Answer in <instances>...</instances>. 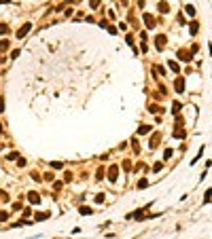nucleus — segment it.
<instances>
[{
  "label": "nucleus",
  "mask_w": 212,
  "mask_h": 239,
  "mask_svg": "<svg viewBox=\"0 0 212 239\" xmlns=\"http://www.w3.org/2000/svg\"><path fill=\"white\" fill-rule=\"evenodd\" d=\"M28 201H30L32 205H40V195L36 193V191H30L28 193Z\"/></svg>",
  "instance_id": "obj_3"
},
{
  "label": "nucleus",
  "mask_w": 212,
  "mask_h": 239,
  "mask_svg": "<svg viewBox=\"0 0 212 239\" xmlns=\"http://www.w3.org/2000/svg\"><path fill=\"white\" fill-rule=\"evenodd\" d=\"M30 178H32V180H36V182H40V180H42V176H40L38 171H32V173H30Z\"/></svg>",
  "instance_id": "obj_23"
},
{
  "label": "nucleus",
  "mask_w": 212,
  "mask_h": 239,
  "mask_svg": "<svg viewBox=\"0 0 212 239\" xmlns=\"http://www.w3.org/2000/svg\"><path fill=\"white\" fill-rule=\"evenodd\" d=\"M149 131H151V125H142V127L138 129V133H136V135H146Z\"/></svg>",
  "instance_id": "obj_14"
},
{
  "label": "nucleus",
  "mask_w": 212,
  "mask_h": 239,
  "mask_svg": "<svg viewBox=\"0 0 212 239\" xmlns=\"http://www.w3.org/2000/svg\"><path fill=\"white\" fill-rule=\"evenodd\" d=\"M49 216H51L49 212H40V214H34V224H36V222H40V220H45V218H49Z\"/></svg>",
  "instance_id": "obj_11"
},
{
  "label": "nucleus",
  "mask_w": 212,
  "mask_h": 239,
  "mask_svg": "<svg viewBox=\"0 0 212 239\" xmlns=\"http://www.w3.org/2000/svg\"><path fill=\"white\" fill-rule=\"evenodd\" d=\"M155 47H157V51H161V49L166 47V34H159V36H155Z\"/></svg>",
  "instance_id": "obj_5"
},
{
  "label": "nucleus",
  "mask_w": 212,
  "mask_h": 239,
  "mask_svg": "<svg viewBox=\"0 0 212 239\" xmlns=\"http://www.w3.org/2000/svg\"><path fill=\"white\" fill-rule=\"evenodd\" d=\"M106 171H108V173H106V180L110 182V184H115L117 178H119V171H121V169H119V165H110Z\"/></svg>",
  "instance_id": "obj_1"
},
{
  "label": "nucleus",
  "mask_w": 212,
  "mask_h": 239,
  "mask_svg": "<svg viewBox=\"0 0 212 239\" xmlns=\"http://www.w3.org/2000/svg\"><path fill=\"white\" fill-rule=\"evenodd\" d=\"M79 214H83V216H91V214H94V208H89V205H79Z\"/></svg>",
  "instance_id": "obj_7"
},
{
  "label": "nucleus",
  "mask_w": 212,
  "mask_h": 239,
  "mask_svg": "<svg viewBox=\"0 0 212 239\" xmlns=\"http://www.w3.org/2000/svg\"><path fill=\"white\" fill-rule=\"evenodd\" d=\"M19 53H21L19 49H13V51H11V59H17V57H19Z\"/></svg>",
  "instance_id": "obj_29"
},
{
  "label": "nucleus",
  "mask_w": 212,
  "mask_h": 239,
  "mask_svg": "<svg viewBox=\"0 0 212 239\" xmlns=\"http://www.w3.org/2000/svg\"><path fill=\"white\" fill-rule=\"evenodd\" d=\"M9 47H11V42H9L7 38H4V40H0V51H7Z\"/></svg>",
  "instance_id": "obj_18"
},
{
  "label": "nucleus",
  "mask_w": 212,
  "mask_h": 239,
  "mask_svg": "<svg viewBox=\"0 0 212 239\" xmlns=\"http://www.w3.org/2000/svg\"><path fill=\"white\" fill-rule=\"evenodd\" d=\"M202 155H204V146H199V153H197V155H195V159L191 161V163H193V165H195V163H197L199 159H202Z\"/></svg>",
  "instance_id": "obj_19"
},
{
  "label": "nucleus",
  "mask_w": 212,
  "mask_h": 239,
  "mask_svg": "<svg viewBox=\"0 0 212 239\" xmlns=\"http://www.w3.org/2000/svg\"><path fill=\"white\" fill-rule=\"evenodd\" d=\"M2 112H4V95L0 93V114H2Z\"/></svg>",
  "instance_id": "obj_33"
},
{
  "label": "nucleus",
  "mask_w": 212,
  "mask_h": 239,
  "mask_svg": "<svg viewBox=\"0 0 212 239\" xmlns=\"http://www.w3.org/2000/svg\"><path fill=\"white\" fill-rule=\"evenodd\" d=\"M0 34H2V36L9 34V25H7V23H0Z\"/></svg>",
  "instance_id": "obj_25"
},
{
  "label": "nucleus",
  "mask_w": 212,
  "mask_h": 239,
  "mask_svg": "<svg viewBox=\"0 0 212 239\" xmlns=\"http://www.w3.org/2000/svg\"><path fill=\"white\" fill-rule=\"evenodd\" d=\"M161 167H164V163H155V165H153V169H155V171H159Z\"/></svg>",
  "instance_id": "obj_41"
},
{
  "label": "nucleus",
  "mask_w": 212,
  "mask_h": 239,
  "mask_svg": "<svg viewBox=\"0 0 212 239\" xmlns=\"http://www.w3.org/2000/svg\"><path fill=\"white\" fill-rule=\"evenodd\" d=\"M142 19H144V25H146L149 30H151V28H155V23H157V21H155V17H153L151 13H144V17H142Z\"/></svg>",
  "instance_id": "obj_4"
},
{
  "label": "nucleus",
  "mask_w": 212,
  "mask_h": 239,
  "mask_svg": "<svg viewBox=\"0 0 212 239\" xmlns=\"http://www.w3.org/2000/svg\"><path fill=\"white\" fill-rule=\"evenodd\" d=\"M104 178H106V169H104V167H100V169H98V173H96V182L104 180Z\"/></svg>",
  "instance_id": "obj_12"
},
{
  "label": "nucleus",
  "mask_w": 212,
  "mask_h": 239,
  "mask_svg": "<svg viewBox=\"0 0 212 239\" xmlns=\"http://www.w3.org/2000/svg\"><path fill=\"white\" fill-rule=\"evenodd\" d=\"M174 89H176L178 93H182V91H184V78L178 76V78H176V83H174Z\"/></svg>",
  "instance_id": "obj_8"
},
{
  "label": "nucleus",
  "mask_w": 212,
  "mask_h": 239,
  "mask_svg": "<svg viewBox=\"0 0 212 239\" xmlns=\"http://www.w3.org/2000/svg\"><path fill=\"white\" fill-rule=\"evenodd\" d=\"M42 178H45L47 182H53V178H55V173H53V171H45V176H42Z\"/></svg>",
  "instance_id": "obj_20"
},
{
  "label": "nucleus",
  "mask_w": 212,
  "mask_h": 239,
  "mask_svg": "<svg viewBox=\"0 0 212 239\" xmlns=\"http://www.w3.org/2000/svg\"><path fill=\"white\" fill-rule=\"evenodd\" d=\"M64 180H66V182H70V180H72V173H70V171H66V173H64Z\"/></svg>",
  "instance_id": "obj_40"
},
{
  "label": "nucleus",
  "mask_w": 212,
  "mask_h": 239,
  "mask_svg": "<svg viewBox=\"0 0 212 239\" xmlns=\"http://www.w3.org/2000/svg\"><path fill=\"white\" fill-rule=\"evenodd\" d=\"M146 186H149V180H146V178H140V180L136 182V188H138V191H144Z\"/></svg>",
  "instance_id": "obj_10"
},
{
  "label": "nucleus",
  "mask_w": 212,
  "mask_h": 239,
  "mask_svg": "<svg viewBox=\"0 0 212 239\" xmlns=\"http://www.w3.org/2000/svg\"><path fill=\"white\" fill-rule=\"evenodd\" d=\"M104 199H106V197H104V193H98L94 201H96V205H102V203H104Z\"/></svg>",
  "instance_id": "obj_16"
},
{
  "label": "nucleus",
  "mask_w": 212,
  "mask_h": 239,
  "mask_svg": "<svg viewBox=\"0 0 212 239\" xmlns=\"http://www.w3.org/2000/svg\"><path fill=\"white\" fill-rule=\"evenodd\" d=\"M21 210V201H15L13 203V212H19Z\"/></svg>",
  "instance_id": "obj_36"
},
{
  "label": "nucleus",
  "mask_w": 212,
  "mask_h": 239,
  "mask_svg": "<svg viewBox=\"0 0 212 239\" xmlns=\"http://www.w3.org/2000/svg\"><path fill=\"white\" fill-rule=\"evenodd\" d=\"M7 159H9V161H17V159H19V153H17V150H11V153L7 155Z\"/></svg>",
  "instance_id": "obj_15"
},
{
  "label": "nucleus",
  "mask_w": 212,
  "mask_h": 239,
  "mask_svg": "<svg viewBox=\"0 0 212 239\" xmlns=\"http://www.w3.org/2000/svg\"><path fill=\"white\" fill-rule=\"evenodd\" d=\"M132 148H134V153H136V155H140V146H138V135H134V138H132Z\"/></svg>",
  "instance_id": "obj_13"
},
{
  "label": "nucleus",
  "mask_w": 212,
  "mask_h": 239,
  "mask_svg": "<svg viewBox=\"0 0 212 239\" xmlns=\"http://www.w3.org/2000/svg\"><path fill=\"white\" fill-rule=\"evenodd\" d=\"M180 110V102H174V108H172V112H178Z\"/></svg>",
  "instance_id": "obj_39"
},
{
  "label": "nucleus",
  "mask_w": 212,
  "mask_h": 239,
  "mask_svg": "<svg viewBox=\"0 0 212 239\" xmlns=\"http://www.w3.org/2000/svg\"><path fill=\"white\" fill-rule=\"evenodd\" d=\"M28 216H32V208H24V220H28Z\"/></svg>",
  "instance_id": "obj_27"
},
{
  "label": "nucleus",
  "mask_w": 212,
  "mask_h": 239,
  "mask_svg": "<svg viewBox=\"0 0 212 239\" xmlns=\"http://www.w3.org/2000/svg\"><path fill=\"white\" fill-rule=\"evenodd\" d=\"M51 169H64V163L62 161H51Z\"/></svg>",
  "instance_id": "obj_17"
},
{
  "label": "nucleus",
  "mask_w": 212,
  "mask_h": 239,
  "mask_svg": "<svg viewBox=\"0 0 212 239\" xmlns=\"http://www.w3.org/2000/svg\"><path fill=\"white\" fill-rule=\"evenodd\" d=\"M184 11H187V13H189V15H195V9L191 7V4H187V7H184Z\"/></svg>",
  "instance_id": "obj_35"
},
{
  "label": "nucleus",
  "mask_w": 212,
  "mask_h": 239,
  "mask_svg": "<svg viewBox=\"0 0 212 239\" xmlns=\"http://www.w3.org/2000/svg\"><path fill=\"white\" fill-rule=\"evenodd\" d=\"M98 25H100V28H104V30H108V21H106V19H100V21H98Z\"/></svg>",
  "instance_id": "obj_30"
},
{
  "label": "nucleus",
  "mask_w": 212,
  "mask_h": 239,
  "mask_svg": "<svg viewBox=\"0 0 212 239\" xmlns=\"http://www.w3.org/2000/svg\"><path fill=\"white\" fill-rule=\"evenodd\" d=\"M168 66H170V70H172V72H180V70H178V64H176V62H170Z\"/></svg>",
  "instance_id": "obj_26"
},
{
  "label": "nucleus",
  "mask_w": 212,
  "mask_h": 239,
  "mask_svg": "<svg viewBox=\"0 0 212 239\" xmlns=\"http://www.w3.org/2000/svg\"><path fill=\"white\" fill-rule=\"evenodd\" d=\"M0 201H9V195L4 193V191H0Z\"/></svg>",
  "instance_id": "obj_38"
},
{
  "label": "nucleus",
  "mask_w": 212,
  "mask_h": 239,
  "mask_svg": "<svg viewBox=\"0 0 212 239\" xmlns=\"http://www.w3.org/2000/svg\"><path fill=\"white\" fill-rule=\"evenodd\" d=\"M89 7L91 9H98V7H100V0H89Z\"/></svg>",
  "instance_id": "obj_34"
},
{
  "label": "nucleus",
  "mask_w": 212,
  "mask_h": 239,
  "mask_svg": "<svg viewBox=\"0 0 212 239\" xmlns=\"http://www.w3.org/2000/svg\"><path fill=\"white\" fill-rule=\"evenodd\" d=\"M7 220H9V212L0 210V222H7Z\"/></svg>",
  "instance_id": "obj_24"
},
{
  "label": "nucleus",
  "mask_w": 212,
  "mask_h": 239,
  "mask_svg": "<svg viewBox=\"0 0 212 239\" xmlns=\"http://www.w3.org/2000/svg\"><path fill=\"white\" fill-rule=\"evenodd\" d=\"M149 146H151V148H157V146H159V133H153V135H151Z\"/></svg>",
  "instance_id": "obj_9"
},
{
  "label": "nucleus",
  "mask_w": 212,
  "mask_h": 239,
  "mask_svg": "<svg viewBox=\"0 0 212 239\" xmlns=\"http://www.w3.org/2000/svg\"><path fill=\"white\" fill-rule=\"evenodd\" d=\"M30 30H32V21H26V23L17 30V40H24L26 36H28V32H30Z\"/></svg>",
  "instance_id": "obj_2"
},
{
  "label": "nucleus",
  "mask_w": 212,
  "mask_h": 239,
  "mask_svg": "<svg viewBox=\"0 0 212 239\" xmlns=\"http://www.w3.org/2000/svg\"><path fill=\"white\" fill-rule=\"evenodd\" d=\"M62 186H64L62 182H53V191H62Z\"/></svg>",
  "instance_id": "obj_37"
},
{
  "label": "nucleus",
  "mask_w": 212,
  "mask_h": 239,
  "mask_svg": "<svg viewBox=\"0 0 212 239\" xmlns=\"http://www.w3.org/2000/svg\"><path fill=\"white\" fill-rule=\"evenodd\" d=\"M189 30H191V34L197 32V21H191V25H189Z\"/></svg>",
  "instance_id": "obj_28"
},
{
  "label": "nucleus",
  "mask_w": 212,
  "mask_h": 239,
  "mask_svg": "<svg viewBox=\"0 0 212 239\" xmlns=\"http://www.w3.org/2000/svg\"><path fill=\"white\" fill-rule=\"evenodd\" d=\"M210 199H212V188H208V193H206V197H204V203H208Z\"/></svg>",
  "instance_id": "obj_32"
},
{
  "label": "nucleus",
  "mask_w": 212,
  "mask_h": 239,
  "mask_svg": "<svg viewBox=\"0 0 212 239\" xmlns=\"http://www.w3.org/2000/svg\"><path fill=\"white\" fill-rule=\"evenodd\" d=\"M11 2V0H0V4H9Z\"/></svg>",
  "instance_id": "obj_43"
},
{
  "label": "nucleus",
  "mask_w": 212,
  "mask_h": 239,
  "mask_svg": "<svg viewBox=\"0 0 212 239\" xmlns=\"http://www.w3.org/2000/svg\"><path fill=\"white\" fill-rule=\"evenodd\" d=\"M108 32H110V34H117V32H119V30L115 28V25H108Z\"/></svg>",
  "instance_id": "obj_42"
},
{
  "label": "nucleus",
  "mask_w": 212,
  "mask_h": 239,
  "mask_svg": "<svg viewBox=\"0 0 212 239\" xmlns=\"http://www.w3.org/2000/svg\"><path fill=\"white\" fill-rule=\"evenodd\" d=\"M174 155V150L172 148H166V153H164V161H170V157Z\"/></svg>",
  "instance_id": "obj_22"
},
{
  "label": "nucleus",
  "mask_w": 212,
  "mask_h": 239,
  "mask_svg": "<svg viewBox=\"0 0 212 239\" xmlns=\"http://www.w3.org/2000/svg\"><path fill=\"white\" fill-rule=\"evenodd\" d=\"M26 163H28V161H26L24 157H19V159H17V167H26Z\"/></svg>",
  "instance_id": "obj_31"
},
{
  "label": "nucleus",
  "mask_w": 212,
  "mask_h": 239,
  "mask_svg": "<svg viewBox=\"0 0 212 239\" xmlns=\"http://www.w3.org/2000/svg\"><path fill=\"white\" fill-rule=\"evenodd\" d=\"M191 53H189L187 51V49H180V51H178V59H182V62H184V59H187V62H191Z\"/></svg>",
  "instance_id": "obj_6"
},
{
  "label": "nucleus",
  "mask_w": 212,
  "mask_h": 239,
  "mask_svg": "<svg viewBox=\"0 0 212 239\" xmlns=\"http://www.w3.org/2000/svg\"><path fill=\"white\" fill-rule=\"evenodd\" d=\"M125 42H127V45L132 47V49L136 47V42H134V36H132V34H127V36H125Z\"/></svg>",
  "instance_id": "obj_21"
}]
</instances>
